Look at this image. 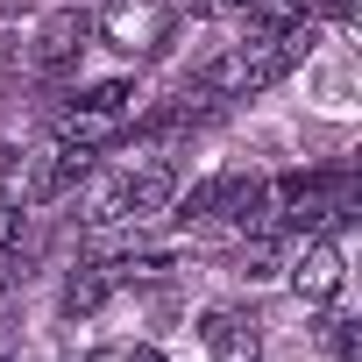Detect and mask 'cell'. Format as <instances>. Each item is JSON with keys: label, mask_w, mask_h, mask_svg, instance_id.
I'll use <instances>...</instances> for the list:
<instances>
[{"label": "cell", "mask_w": 362, "mask_h": 362, "mask_svg": "<svg viewBox=\"0 0 362 362\" xmlns=\"http://www.w3.org/2000/svg\"><path fill=\"white\" fill-rule=\"evenodd\" d=\"M93 36H107L114 50H163V36H170V15H163V0H114V8L93 22Z\"/></svg>", "instance_id": "obj_1"}, {"label": "cell", "mask_w": 362, "mask_h": 362, "mask_svg": "<svg viewBox=\"0 0 362 362\" xmlns=\"http://www.w3.org/2000/svg\"><path fill=\"white\" fill-rule=\"evenodd\" d=\"M86 163H93V156H78V149H43V156H22V177H15L22 206H50V199H64L78 177H86Z\"/></svg>", "instance_id": "obj_2"}, {"label": "cell", "mask_w": 362, "mask_h": 362, "mask_svg": "<svg viewBox=\"0 0 362 362\" xmlns=\"http://www.w3.org/2000/svg\"><path fill=\"white\" fill-rule=\"evenodd\" d=\"M86 43H93V15H86V8H57V15H43V29H36V64H43V71H71Z\"/></svg>", "instance_id": "obj_3"}, {"label": "cell", "mask_w": 362, "mask_h": 362, "mask_svg": "<svg viewBox=\"0 0 362 362\" xmlns=\"http://www.w3.org/2000/svg\"><path fill=\"white\" fill-rule=\"evenodd\" d=\"M291 284H298V298H305V305H327V298L348 284L341 249H334V242H305V256L291 263Z\"/></svg>", "instance_id": "obj_4"}, {"label": "cell", "mask_w": 362, "mask_h": 362, "mask_svg": "<svg viewBox=\"0 0 362 362\" xmlns=\"http://www.w3.org/2000/svg\"><path fill=\"white\" fill-rule=\"evenodd\" d=\"M114 135H121V114H114V107H86V100H78V107L57 121V149H78V156L107 149Z\"/></svg>", "instance_id": "obj_5"}, {"label": "cell", "mask_w": 362, "mask_h": 362, "mask_svg": "<svg viewBox=\"0 0 362 362\" xmlns=\"http://www.w3.org/2000/svg\"><path fill=\"white\" fill-rule=\"evenodd\" d=\"M199 341L214 348V362H256V355H263V341H256V327H249L242 313H228V305L199 320Z\"/></svg>", "instance_id": "obj_6"}, {"label": "cell", "mask_w": 362, "mask_h": 362, "mask_svg": "<svg viewBox=\"0 0 362 362\" xmlns=\"http://www.w3.org/2000/svg\"><path fill=\"white\" fill-rule=\"evenodd\" d=\"M214 214L235 221V228H263V221H270V177H221Z\"/></svg>", "instance_id": "obj_7"}, {"label": "cell", "mask_w": 362, "mask_h": 362, "mask_svg": "<svg viewBox=\"0 0 362 362\" xmlns=\"http://www.w3.org/2000/svg\"><path fill=\"white\" fill-rule=\"evenodd\" d=\"M170 199H177V177H170L163 163H149V170H128V221H156Z\"/></svg>", "instance_id": "obj_8"}, {"label": "cell", "mask_w": 362, "mask_h": 362, "mask_svg": "<svg viewBox=\"0 0 362 362\" xmlns=\"http://www.w3.org/2000/svg\"><path fill=\"white\" fill-rule=\"evenodd\" d=\"M114 270H100V263H86V270H71V284H64V320H86V313H100L107 298H114Z\"/></svg>", "instance_id": "obj_9"}, {"label": "cell", "mask_w": 362, "mask_h": 362, "mask_svg": "<svg viewBox=\"0 0 362 362\" xmlns=\"http://www.w3.org/2000/svg\"><path fill=\"white\" fill-rule=\"evenodd\" d=\"M242 15H249V36H284L305 22V0H249Z\"/></svg>", "instance_id": "obj_10"}, {"label": "cell", "mask_w": 362, "mask_h": 362, "mask_svg": "<svg viewBox=\"0 0 362 362\" xmlns=\"http://www.w3.org/2000/svg\"><path fill=\"white\" fill-rule=\"evenodd\" d=\"M128 221V177H100V192L86 206V228H121Z\"/></svg>", "instance_id": "obj_11"}, {"label": "cell", "mask_w": 362, "mask_h": 362, "mask_svg": "<svg viewBox=\"0 0 362 362\" xmlns=\"http://www.w3.org/2000/svg\"><path fill=\"white\" fill-rule=\"evenodd\" d=\"M277 270H284V242L256 235V242L242 249V277H249V284H263V277H277Z\"/></svg>", "instance_id": "obj_12"}, {"label": "cell", "mask_w": 362, "mask_h": 362, "mask_svg": "<svg viewBox=\"0 0 362 362\" xmlns=\"http://www.w3.org/2000/svg\"><path fill=\"white\" fill-rule=\"evenodd\" d=\"M214 199H221V177H206V185H192L185 199H170V206H177V221H206V214H214Z\"/></svg>", "instance_id": "obj_13"}, {"label": "cell", "mask_w": 362, "mask_h": 362, "mask_svg": "<svg viewBox=\"0 0 362 362\" xmlns=\"http://www.w3.org/2000/svg\"><path fill=\"white\" fill-rule=\"evenodd\" d=\"M327 348H334L341 362H355V348H362V334H355V320H327Z\"/></svg>", "instance_id": "obj_14"}, {"label": "cell", "mask_w": 362, "mask_h": 362, "mask_svg": "<svg viewBox=\"0 0 362 362\" xmlns=\"http://www.w3.org/2000/svg\"><path fill=\"white\" fill-rule=\"evenodd\" d=\"M15 235H22V206H15V199H0V249H8Z\"/></svg>", "instance_id": "obj_15"}, {"label": "cell", "mask_w": 362, "mask_h": 362, "mask_svg": "<svg viewBox=\"0 0 362 362\" xmlns=\"http://www.w3.org/2000/svg\"><path fill=\"white\" fill-rule=\"evenodd\" d=\"M15 277H29V270H22V256H15V249H0V291H8Z\"/></svg>", "instance_id": "obj_16"}, {"label": "cell", "mask_w": 362, "mask_h": 362, "mask_svg": "<svg viewBox=\"0 0 362 362\" xmlns=\"http://www.w3.org/2000/svg\"><path fill=\"white\" fill-rule=\"evenodd\" d=\"M121 362H163V348H135V355H121Z\"/></svg>", "instance_id": "obj_17"}, {"label": "cell", "mask_w": 362, "mask_h": 362, "mask_svg": "<svg viewBox=\"0 0 362 362\" xmlns=\"http://www.w3.org/2000/svg\"><path fill=\"white\" fill-rule=\"evenodd\" d=\"M36 8V0H0V15H29Z\"/></svg>", "instance_id": "obj_18"}, {"label": "cell", "mask_w": 362, "mask_h": 362, "mask_svg": "<svg viewBox=\"0 0 362 362\" xmlns=\"http://www.w3.org/2000/svg\"><path fill=\"white\" fill-rule=\"evenodd\" d=\"M86 362H121V348H93V355H86Z\"/></svg>", "instance_id": "obj_19"}, {"label": "cell", "mask_w": 362, "mask_h": 362, "mask_svg": "<svg viewBox=\"0 0 362 362\" xmlns=\"http://www.w3.org/2000/svg\"><path fill=\"white\" fill-rule=\"evenodd\" d=\"M221 8H235V15H242V8H249V0H221Z\"/></svg>", "instance_id": "obj_20"}]
</instances>
